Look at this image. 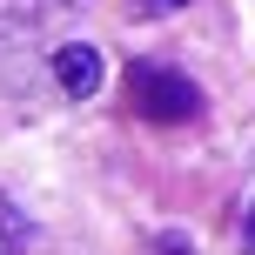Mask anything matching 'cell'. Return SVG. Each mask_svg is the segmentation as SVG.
<instances>
[{
  "mask_svg": "<svg viewBox=\"0 0 255 255\" xmlns=\"http://www.w3.org/2000/svg\"><path fill=\"white\" fill-rule=\"evenodd\" d=\"M101 47L94 40H61L54 47V88L67 94V101H88V94H101Z\"/></svg>",
  "mask_w": 255,
  "mask_h": 255,
  "instance_id": "obj_2",
  "label": "cell"
},
{
  "mask_svg": "<svg viewBox=\"0 0 255 255\" xmlns=\"http://www.w3.org/2000/svg\"><path fill=\"white\" fill-rule=\"evenodd\" d=\"M128 88H134V108L154 121H195L202 115V94H195L188 74H168V67H128Z\"/></svg>",
  "mask_w": 255,
  "mask_h": 255,
  "instance_id": "obj_1",
  "label": "cell"
},
{
  "mask_svg": "<svg viewBox=\"0 0 255 255\" xmlns=\"http://www.w3.org/2000/svg\"><path fill=\"white\" fill-rule=\"evenodd\" d=\"M188 0H141V13H181Z\"/></svg>",
  "mask_w": 255,
  "mask_h": 255,
  "instance_id": "obj_5",
  "label": "cell"
},
{
  "mask_svg": "<svg viewBox=\"0 0 255 255\" xmlns=\"http://www.w3.org/2000/svg\"><path fill=\"white\" fill-rule=\"evenodd\" d=\"M154 255H195V242H188V235H175V229H168V235H154Z\"/></svg>",
  "mask_w": 255,
  "mask_h": 255,
  "instance_id": "obj_4",
  "label": "cell"
},
{
  "mask_svg": "<svg viewBox=\"0 0 255 255\" xmlns=\"http://www.w3.org/2000/svg\"><path fill=\"white\" fill-rule=\"evenodd\" d=\"M242 255H255V208L242 215Z\"/></svg>",
  "mask_w": 255,
  "mask_h": 255,
  "instance_id": "obj_6",
  "label": "cell"
},
{
  "mask_svg": "<svg viewBox=\"0 0 255 255\" xmlns=\"http://www.w3.org/2000/svg\"><path fill=\"white\" fill-rule=\"evenodd\" d=\"M27 235H34V229H27V215H20V208L7 202V188H0V255L27 249Z\"/></svg>",
  "mask_w": 255,
  "mask_h": 255,
  "instance_id": "obj_3",
  "label": "cell"
}]
</instances>
